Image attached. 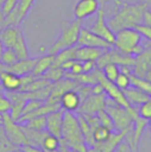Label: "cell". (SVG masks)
Masks as SVG:
<instances>
[{
	"mask_svg": "<svg viewBox=\"0 0 151 152\" xmlns=\"http://www.w3.org/2000/svg\"><path fill=\"white\" fill-rule=\"evenodd\" d=\"M151 53L150 48H146L142 53L133 57V74L150 81L151 74Z\"/></svg>",
	"mask_w": 151,
	"mask_h": 152,
	"instance_id": "8fae6325",
	"label": "cell"
},
{
	"mask_svg": "<svg viewBox=\"0 0 151 152\" xmlns=\"http://www.w3.org/2000/svg\"><path fill=\"white\" fill-rule=\"evenodd\" d=\"M129 82H131V86L135 87V88H137V89H140V90L146 92V93H148V94H151L150 81L131 74V76H129Z\"/></svg>",
	"mask_w": 151,
	"mask_h": 152,
	"instance_id": "f1b7e54d",
	"label": "cell"
},
{
	"mask_svg": "<svg viewBox=\"0 0 151 152\" xmlns=\"http://www.w3.org/2000/svg\"><path fill=\"white\" fill-rule=\"evenodd\" d=\"M53 63H54V55L47 54L44 56L40 57V58H37L34 67H33L32 72L30 74L32 76L36 77V78L42 77L53 65Z\"/></svg>",
	"mask_w": 151,
	"mask_h": 152,
	"instance_id": "7402d4cb",
	"label": "cell"
},
{
	"mask_svg": "<svg viewBox=\"0 0 151 152\" xmlns=\"http://www.w3.org/2000/svg\"><path fill=\"white\" fill-rule=\"evenodd\" d=\"M88 152H99V151H97L95 148H93V147H91V148H89V149H88Z\"/></svg>",
	"mask_w": 151,
	"mask_h": 152,
	"instance_id": "c3c4849f",
	"label": "cell"
},
{
	"mask_svg": "<svg viewBox=\"0 0 151 152\" xmlns=\"http://www.w3.org/2000/svg\"><path fill=\"white\" fill-rule=\"evenodd\" d=\"M3 128L8 139L12 141V144L20 148L24 144H27V139L23 132L22 127L10 117L9 113H3Z\"/></svg>",
	"mask_w": 151,
	"mask_h": 152,
	"instance_id": "8992f818",
	"label": "cell"
},
{
	"mask_svg": "<svg viewBox=\"0 0 151 152\" xmlns=\"http://www.w3.org/2000/svg\"><path fill=\"white\" fill-rule=\"evenodd\" d=\"M122 7L108 22L109 27L114 32L122 28H133L136 25L142 24L143 15L148 7L147 2L129 4L126 2L121 3Z\"/></svg>",
	"mask_w": 151,
	"mask_h": 152,
	"instance_id": "6da1fadb",
	"label": "cell"
},
{
	"mask_svg": "<svg viewBox=\"0 0 151 152\" xmlns=\"http://www.w3.org/2000/svg\"><path fill=\"white\" fill-rule=\"evenodd\" d=\"M44 102L42 100H38V99H28L26 100L25 102V106H24V109H23V114L22 115H25V114H28V113L32 112L33 110L37 109L39 106H42Z\"/></svg>",
	"mask_w": 151,
	"mask_h": 152,
	"instance_id": "74e56055",
	"label": "cell"
},
{
	"mask_svg": "<svg viewBox=\"0 0 151 152\" xmlns=\"http://www.w3.org/2000/svg\"><path fill=\"white\" fill-rule=\"evenodd\" d=\"M20 149L23 152H44V150L42 147L33 146V145H30V144H24L23 146L20 147Z\"/></svg>",
	"mask_w": 151,
	"mask_h": 152,
	"instance_id": "ee69618b",
	"label": "cell"
},
{
	"mask_svg": "<svg viewBox=\"0 0 151 152\" xmlns=\"http://www.w3.org/2000/svg\"><path fill=\"white\" fill-rule=\"evenodd\" d=\"M34 3L35 0H18L14 10L4 18V26H19L25 20Z\"/></svg>",
	"mask_w": 151,
	"mask_h": 152,
	"instance_id": "52a82bcc",
	"label": "cell"
},
{
	"mask_svg": "<svg viewBox=\"0 0 151 152\" xmlns=\"http://www.w3.org/2000/svg\"><path fill=\"white\" fill-rule=\"evenodd\" d=\"M76 116H77V119H78L81 130H82V134H83V136H84L85 143H86V145L88 146V148H91V147H93V145H94V140H93V137H92L93 130L91 129V127L89 126L88 122L86 121L84 115L80 114V113H77Z\"/></svg>",
	"mask_w": 151,
	"mask_h": 152,
	"instance_id": "603a6c76",
	"label": "cell"
},
{
	"mask_svg": "<svg viewBox=\"0 0 151 152\" xmlns=\"http://www.w3.org/2000/svg\"><path fill=\"white\" fill-rule=\"evenodd\" d=\"M52 84V82H50L47 79L42 78V77H38V78H34L32 81H30L27 84L23 85L20 88L21 92H31V91H35L38 90V89H42L44 87L48 86V85Z\"/></svg>",
	"mask_w": 151,
	"mask_h": 152,
	"instance_id": "4316f807",
	"label": "cell"
},
{
	"mask_svg": "<svg viewBox=\"0 0 151 152\" xmlns=\"http://www.w3.org/2000/svg\"><path fill=\"white\" fill-rule=\"evenodd\" d=\"M105 110L111 117L116 132H121L133 124V120H131L126 108L119 106L115 100L108 96L106 97Z\"/></svg>",
	"mask_w": 151,
	"mask_h": 152,
	"instance_id": "5b68a950",
	"label": "cell"
},
{
	"mask_svg": "<svg viewBox=\"0 0 151 152\" xmlns=\"http://www.w3.org/2000/svg\"><path fill=\"white\" fill-rule=\"evenodd\" d=\"M65 152H75V151L71 150V149H67V150H66V151H65Z\"/></svg>",
	"mask_w": 151,
	"mask_h": 152,
	"instance_id": "f5cc1de1",
	"label": "cell"
},
{
	"mask_svg": "<svg viewBox=\"0 0 151 152\" xmlns=\"http://www.w3.org/2000/svg\"><path fill=\"white\" fill-rule=\"evenodd\" d=\"M12 108V100L5 95H0V113H8Z\"/></svg>",
	"mask_w": 151,
	"mask_h": 152,
	"instance_id": "60d3db41",
	"label": "cell"
},
{
	"mask_svg": "<svg viewBox=\"0 0 151 152\" xmlns=\"http://www.w3.org/2000/svg\"><path fill=\"white\" fill-rule=\"evenodd\" d=\"M115 85L118 87L121 90H124L127 87L131 86V82H129V76L123 72H119V75L117 76L116 80L114 81Z\"/></svg>",
	"mask_w": 151,
	"mask_h": 152,
	"instance_id": "d590c367",
	"label": "cell"
},
{
	"mask_svg": "<svg viewBox=\"0 0 151 152\" xmlns=\"http://www.w3.org/2000/svg\"><path fill=\"white\" fill-rule=\"evenodd\" d=\"M115 152H133L131 150V148H129V146L126 144V142H121L120 144H119V146L117 147V149L115 150Z\"/></svg>",
	"mask_w": 151,
	"mask_h": 152,
	"instance_id": "bcb514c9",
	"label": "cell"
},
{
	"mask_svg": "<svg viewBox=\"0 0 151 152\" xmlns=\"http://www.w3.org/2000/svg\"><path fill=\"white\" fill-rule=\"evenodd\" d=\"M12 152H23V151L21 150L20 148H19V149H17V150H15V151H12Z\"/></svg>",
	"mask_w": 151,
	"mask_h": 152,
	"instance_id": "816d5d0a",
	"label": "cell"
},
{
	"mask_svg": "<svg viewBox=\"0 0 151 152\" xmlns=\"http://www.w3.org/2000/svg\"><path fill=\"white\" fill-rule=\"evenodd\" d=\"M101 72H103L104 77H105L107 80L111 81V82H114L116 80L117 76L120 72V68H119V65L116 63H107L106 65L103 66L101 68Z\"/></svg>",
	"mask_w": 151,
	"mask_h": 152,
	"instance_id": "4dcf8cb0",
	"label": "cell"
},
{
	"mask_svg": "<svg viewBox=\"0 0 151 152\" xmlns=\"http://www.w3.org/2000/svg\"><path fill=\"white\" fill-rule=\"evenodd\" d=\"M24 127L29 128V129L37 130V132H44L47 130V118L46 116H37L27 120L25 123H22Z\"/></svg>",
	"mask_w": 151,
	"mask_h": 152,
	"instance_id": "83f0119b",
	"label": "cell"
},
{
	"mask_svg": "<svg viewBox=\"0 0 151 152\" xmlns=\"http://www.w3.org/2000/svg\"><path fill=\"white\" fill-rule=\"evenodd\" d=\"M17 2H18V0H5V1L3 2L2 6L0 7V10H1V14L4 18L14 10Z\"/></svg>",
	"mask_w": 151,
	"mask_h": 152,
	"instance_id": "ab89813d",
	"label": "cell"
},
{
	"mask_svg": "<svg viewBox=\"0 0 151 152\" xmlns=\"http://www.w3.org/2000/svg\"><path fill=\"white\" fill-rule=\"evenodd\" d=\"M81 28H82V21L78 19H75L73 22H63L60 35L56 39V42L47 50V54L55 55L63 49L76 46Z\"/></svg>",
	"mask_w": 151,
	"mask_h": 152,
	"instance_id": "277c9868",
	"label": "cell"
},
{
	"mask_svg": "<svg viewBox=\"0 0 151 152\" xmlns=\"http://www.w3.org/2000/svg\"><path fill=\"white\" fill-rule=\"evenodd\" d=\"M96 68V63L95 61L87 60L82 61V72H91Z\"/></svg>",
	"mask_w": 151,
	"mask_h": 152,
	"instance_id": "b9f144b4",
	"label": "cell"
},
{
	"mask_svg": "<svg viewBox=\"0 0 151 152\" xmlns=\"http://www.w3.org/2000/svg\"><path fill=\"white\" fill-rule=\"evenodd\" d=\"M81 102H82V100H81L80 95L75 89H71V90L63 92L60 97V100H59L61 109H63L66 112L71 113L78 111Z\"/></svg>",
	"mask_w": 151,
	"mask_h": 152,
	"instance_id": "e0dca14e",
	"label": "cell"
},
{
	"mask_svg": "<svg viewBox=\"0 0 151 152\" xmlns=\"http://www.w3.org/2000/svg\"><path fill=\"white\" fill-rule=\"evenodd\" d=\"M111 132H112V130H110L108 127L99 124L98 126H96V127L93 129V132H92L94 143H101V142L106 141L110 137Z\"/></svg>",
	"mask_w": 151,
	"mask_h": 152,
	"instance_id": "836d02e7",
	"label": "cell"
},
{
	"mask_svg": "<svg viewBox=\"0 0 151 152\" xmlns=\"http://www.w3.org/2000/svg\"><path fill=\"white\" fill-rule=\"evenodd\" d=\"M133 28L136 29L143 38H146L147 40L151 39V28H150V25H145V24H138L136 25Z\"/></svg>",
	"mask_w": 151,
	"mask_h": 152,
	"instance_id": "f35d334b",
	"label": "cell"
},
{
	"mask_svg": "<svg viewBox=\"0 0 151 152\" xmlns=\"http://www.w3.org/2000/svg\"><path fill=\"white\" fill-rule=\"evenodd\" d=\"M18 56L16 52L10 48H4L2 55L0 57V63L3 66H10L18 61Z\"/></svg>",
	"mask_w": 151,
	"mask_h": 152,
	"instance_id": "d6a6232c",
	"label": "cell"
},
{
	"mask_svg": "<svg viewBox=\"0 0 151 152\" xmlns=\"http://www.w3.org/2000/svg\"><path fill=\"white\" fill-rule=\"evenodd\" d=\"M67 72L69 74H73V75H79V74H82V61H79L75 59L74 63L71 64V68Z\"/></svg>",
	"mask_w": 151,
	"mask_h": 152,
	"instance_id": "7bdbcfd3",
	"label": "cell"
},
{
	"mask_svg": "<svg viewBox=\"0 0 151 152\" xmlns=\"http://www.w3.org/2000/svg\"><path fill=\"white\" fill-rule=\"evenodd\" d=\"M36 60L37 58H30V57H28L26 59H21V60H18L12 65L4 66V69L14 72V74L18 75L20 77H23L32 72Z\"/></svg>",
	"mask_w": 151,
	"mask_h": 152,
	"instance_id": "ac0fdd59",
	"label": "cell"
},
{
	"mask_svg": "<svg viewBox=\"0 0 151 152\" xmlns=\"http://www.w3.org/2000/svg\"><path fill=\"white\" fill-rule=\"evenodd\" d=\"M96 14H97L96 19H95L92 26L89 28V30L92 31L96 35H98L99 37L107 40L111 45H113L115 39V32L108 25V22L106 20V12L103 6L101 8H98Z\"/></svg>",
	"mask_w": 151,
	"mask_h": 152,
	"instance_id": "9c48e42d",
	"label": "cell"
},
{
	"mask_svg": "<svg viewBox=\"0 0 151 152\" xmlns=\"http://www.w3.org/2000/svg\"><path fill=\"white\" fill-rule=\"evenodd\" d=\"M21 32L22 30L18 26H14V25L4 26L0 30V39H1L4 48H14Z\"/></svg>",
	"mask_w": 151,
	"mask_h": 152,
	"instance_id": "d6986e66",
	"label": "cell"
},
{
	"mask_svg": "<svg viewBox=\"0 0 151 152\" xmlns=\"http://www.w3.org/2000/svg\"><path fill=\"white\" fill-rule=\"evenodd\" d=\"M12 50L16 52L18 59H26L29 57V51H28V46H27V42L26 38H25L23 32H21L20 35H19L18 39H17L16 44H15Z\"/></svg>",
	"mask_w": 151,
	"mask_h": 152,
	"instance_id": "d4e9b609",
	"label": "cell"
},
{
	"mask_svg": "<svg viewBox=\"0 0 151 152\" xmlns=\"http://www.w3.org/2000/svg\"><path fill=\"white\" fill-rule=\"evenodd\" d=\"M96 116L98 117L99 123H101V125L106 126V127H108L110 130H112V132H115V127H114L113 121H112V119H111V117H110V115L108 114L107 112H106L105 109H104V110L98 111V112L96 113Z\"/></svg>",
	"mask_w": 151,
	"mask_h": 152,
	"instance_id": "e575fe53",
	"label": "cell"
},
{
	"mask_svg": "<svg viewBox=\"0 0 151 152\" xmlns=\"http://www.w3.org/2000/svg\"><path fill=\"white\" fill-rule=\"evenodd\" d=\"M122 91L131 106L138 107L141 104H143V102L150 100V94L140 90V89L135 88V87H133V86L127 87L126 89H124V90H122Z\"/></svg>",
	"mask_w": 151,
	"mask_h": 152,
	"instance_id": "ffe728a7",
	"label": "cell"
},
{
	"mask_svg": "<svg viewBox=\"0 0 151 152\" xmlns=\"http://www.w3.org/2000/svg\"><path fill=\"white\" fill-rule=\"evenodd\" d=\"M104 92L105 91H104L103 86H101L98 82L95 83L94 85L91 86V93L92 94H101V93H104Z\"/></svg>",
	"mask_w": 151,
	"mask_h": 152,
	"instance_id": "f6af8a7d",
	"label": "cell"
},
{
	"mask_svg": "<svg viewBox=\"0 0 151 152\" xmlns=\"http://www.w3.org/2000/svg\"><path fill=\"white\" fill-rule=\"evenodd\" d=\"M0 84L3 90L7 92L19 91L22 86V78L8 70L0 72Z\"/></svg>",
	"mask_w": 151,
	"mask_h": 152,
	"instance_id": "2e32d148",
	"label": "cell"
},
{
	"mask_svg": "<svg viewBox=\"0 0 151 152\" xmlns=\"http://www.w3.org/2000/svg\"><path fill=\"white\" fill-rule=\"evenodd\" d=\"M143 37L135 28H122L115 32L113 47L128 56H137L145 50L142 44Z\"/></svg>",
	"mask_w": 151,
	"mask_h": 152,
	"instance_id": "3957f363",
	"label": "cell"
},
{
	"mask_svg": "<svg viewBox=\"0 0 151 152\" xmlns=\"http://www.w3.org/2000/svg\"><path fill=\"white\" fill-rule=\"evenodd\" d=\"M3 50H4V46H3V44H2L1 39H0V57H1L2 52H3Z\"/></svg>",
	"mask_w": 151,
	"mask_h": 152,
	"instance_id": "7dc6e473",
	"label": "cell"
},
{
	"mask_svg": "<svg viewBox=\"0 0 151 152\" xmlns=\"http://www.w3.org/2000/svg\"><path fill=\"white\" fill-rule=\"evenodd\" d=\"M78 48V45L71 48L67 49H63L60 52H58L57 54L54 55V63L52 66H60L62 63L69 61V60H73L76 59V50Z\"/></svg>",
	"mask_w": 151,
	"mask_h": 152,
	"instance_id": "cb8c5ba5",
	"label": "cell"
},
{
	"mask_svg": "<svg viewBox=\"0 0 151 152\" xmlns=\"http://www.w3.org/2000/svg\"><path fill=\"white\" fill-rule=\"evenodd\" d=\"M105 51H106L105 49L78 46V48L76 50V59L79 61H87V60L96 61Z\"/></svg>",
	"mask_w": 151,
	"mask_h": 152,
	"instance_id": "44dd1931",
	"label": "cell"
},
{
	"mask_svg": "<svg viewBox=\"0 0 151 152\" xmlns=\"http://www.w3.org/2000/svg\"><path fill=\"white\" fill-rule=\"evenodd\" d=\"M138 114L142 118H145L150 120L151 118V100L145 102L141 104L138 108Z\"/></svg>",
	"mask_w": 151,
	"mask_h": 152,
	"instance_id": "8d00e7d4",
	"label": "cell"
},
{
	"mask_svg": "<svg viewBox=\"0 0 151 152\" xmlns=\"http://www.w3.org/2000/svg\"><path fill=\"white\" fill-rule=\"evenodd\" d=\"M40 147L44 149V152L58 151L59 147H60V139L47 132V134L42 139Z\"/></svg>",
	"mask_w": 151,
	"mask_h": 152,
	"instance_id": "484cf974",
	"label": "cell"
},
{
	"mask_svg": "<svg viewBox=\"0 0 151 152\" xmlns=\"http://www.w3.org/2000/svg\"><path fill=\"white\" fill-rule=\"evenodd\" d=\"M98 8V0H79L74 7V15L76 19L83 21L96 14Z\"/></svg>",
	"mask_w": 151,
	"mask_h": 152,
	"instance_id": "5bb4252c",
	"label": "cell"
},
{
	"mask_svg": "<svg viewBox=\"0 0 151 152\" xmlns=\"http://www.w3.org/2000/svg\"><path fill=\"white\" fill-rule=\"evenodd\" d=\"M78 46H85V47H92V48H99V49H107L113 47L110 42L105 40L104 38L99 37L92 31H90L88 28H81L80 33L78 37Z\"/></svg>",
	"mask_w": 151,
	"mask_h": 152,
	"instance_id": "7c38bea8",
	"label": "cell"
},
{
	"mask_svg": "<svg viewBox=\"0 0 151 152\" xmlns=\"http://www.w3.org/2000/svg\"><path fill=\"white\" fill-rule=\"evenodd\" d=\"M65 111L63 109L52 112L46 116L47 118V132L57 138H61V127H62L63 114Z\"/></svg>",
	"mask_w": 151,
	"mask_h": 152,
	"instance_id": "9a60e30c",
	"label": "cell"
},
{
	"mask_svg": "<svg viewBox=\"0 0 151 152\" xmlns=\"http://www.w3.org/2000/svg\"><path fill=\"white\" fill-rule=\"evenodd\" d=\"M3 88H2V86H1V84H0V95H3Z\"/></svg>",
	"mask_w": 151,
	"mask_h": 152,
	"instance_id": "681fc988",
	"label": "cell"
},
{
	"mask_svg": "<svg viewBox=\"0 0 151 152\" xmlns=\"http://www.w3.org/2000/svg\"><path fill=\"white\" fill-rule=\"evenodd\" d=\"M131 127H133V124L127 128H125V129L121 130V132H116V130L112 132L110 137L106 141L101 143H94L93 148H95L99 152H115L117 147L119 146V144L124 141L125 136H126V134L129 132V129Z\"/></svg>",
	"mask_w": 151,
	"mask_h": 152,
	"instance_id": "4fadbf2b",
	"label": "cell"
},
{
	"mask_svg": "<svg viewBox=\"0 0 151 152\" xmlns=\"http://www.w3.org/2000/svg\"><path fill=\"white\" fill-rule=\"evenodd\" d=\"M5 1V0H0V7L2 6V4H3V2Z\"/></svg>",
	"mask_w": 151,
	"mask_h": 152,
	"instance_id": "f907efd6",
	"label": "cell"
},
{
	"mask_svg": "<svg viewBox=\"0 0 151 152\" xmlns=\"http://www.w3.org/2000/svg\"><path fill=\"white\" fill-rule=\"evenodd\" d=\"M64 70L60 67V66H51L44 75H42V78L47 79L50 82L54 83L59 81L60 79H62L64 77Z\"/></svg>",
	"mask_w": 151,
	"mask_h": 152,
	"instance_id": "1f68e13d",
	"label": "cell"
},
{
	"mask_svg": "<svg viewBox=\"0 0 151 152\" xmlns=\"http://www.w3.org/2000/svg\"><path fill=\"white\" fill-rule=\"evenodd\" d=\"M97 82L103 86L104 91L107 94L108 97L112 98L113 100L117 102L119 106L123 107V108H128L131 104H128L126 97H125L124 93L121 89H119L118 87L115 85L114 82H111V81L107 80V79L104 77L101 70L98 68L97 70Z\"/></svg>",
	"mask_w": 151,
	"mask_h": 152,
	"instance_id": "ba28073f",
	"label": "cell"
},
{
	"mask_svg": "<svg viewBox=\"0 0 151 152\" xmlns=\"http://www.w3.org/2000/svg\"><path fill=\"white\" fill-rule=\"evenodd\" d=\"M60 139L71 150L75 152H88L89 148L85 143L78 119L74 113L65 111L63 114Z\"/></svg>",
	"mask_w": 151,
	"mask_h": 152,
	"instance_id": "7a4b0ae2",
	"label": "cell"
},
{
	"mask_svg": "<svg viewBox=\"0 0 151 152\" xmlns=\"http://www.w3.org/2000/svg\"><path fill=\"white\" fill-rule=\"evenodd\" d=\"M106 97H107V94L105 92L101 94L91 93L84 100H82L77 113L85 115H96L98 111L105 109Z\"/></svg>",
	"mask_w": 151,
	"mask_h": 152,
	"instance_id": "30bf717a",
	"label": "cell"
},
{
	"mask_svg": "<svg viewBox=\"0 0 151 152\" xmlns=\"http://www.w3.org/2000/svg\"><path fill=\"white\" fill-rule=\"evenodd\" d=\"M17 149H19V147L12 144L5 134L3 125H0V152H12Z\"/></svg>",
	"mask_w": 151,
	"mask_h": 152,
	"instance_id": "f546056e",
	"label": "cell"
}]
</instances>
